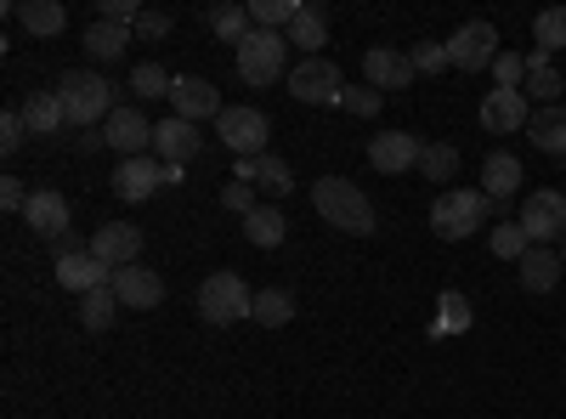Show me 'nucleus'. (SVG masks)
I'll return each instance as SVG.
<instances>
[{
  "mask_svg": "<svg viewBox=\"0 0 566 419\" xmlns=\"http://www.w3.org/2000/svg\"><path fill=\"white\" fill-rule=\"evenodd\" d=\"M312 210L335 232H352V239H368V232H374V205H368V193L357 188V181H346V176L312 181Z\"/></svg>",
  "mask_w": 566,
  "mask_h": 419,
  "instance_id": "obj_1",
  "label": "nucleus"
},
{
  "mask_svg": "<svg viewBox=\"0 0 566 419\" xmlns=\"http://www.w3.org/2000/svg\"><path fill=\"white\" fill-rule=\"evenodd\" d=\"M57 97H63V108H69V125H80V130H97V119L108 125L119 108H114V80L108 74H97V69H69L63 80H57Z\"/></svg>",
  "mask_w": 566,
  "mask_h": 419,
  "instance_id": "obj_2",
  "label": "nucleus"
},
{
  "mask_svg": "<svg viewBox=\"0 0 566 419\" xmlns=\"http://www.w3.org/2000/svg\"><path fill=\"white\" fill-rule=\"evenodd\" d=\"M488 210H493V199L482 188H442L437 205H431V232L448 239V244H459L476 227H488Z\"/></svg>",
  "mask_w": 566,
  "mask_h": 419,
  "instance_id": "obj_3",
  "label": "nucleus"
},
{
  "mask_svg": "<svg viewBox=\"0 0 566 419\" xmlns=\"http://www.w3.org/2000/svg\"><path fill=\"white\" fill-rule=\"evenodd\" d=\"M199 317H210L216 329H227V323H239V317H255V295L239 272H210L205 284H199Z\"/></svg>",
  "mask_w": 566,
  "mask_h": 419,
  "instance_id": "obj_4",
  "label": "nucleus"
},
{
  "mask_svg": "<svg viewBox=\"0 0 566 419\" xmlns=\"http://www.w3.org/2000/svg\"><path fill=\"white\" fill-rule=\"evenodd\" d=\"M283 63H290V40L272 34V29H250V40L239 45V80L255 85V91H266L272 80L290 74Z\"/></svg>",
  "mask_w": 566,
  "mask_h": 419,
  "instance_id": "obj_5",
  "label": "nucleus"
},
{
  "mask_svg": "<svg viewBox=\"0 0 566 419\" xmlns=\"http://www.w3.org/2000/svg\"><path fill=\"white\" fill-rule=\"evenodd\" d=\"M290 97L306 108H340L346 103V80L328 57H306L301 69H290Z\"/></svg>",
  "mask_w": 566,
  "mask_h": 419,
  "instance_id": "obj_6",
  "label": "nucleus"
},
{
  "mask_svg": "<svg viewBox=\"0 0 566 419\" xmlns=\"http://www.w3.org/2000/svg\"><path fill=\"white\" fill-rule=\"evenodd\" d=\"M216 136H221V143L232 148V154H239V159H261L266 154V136H272V119L261 114V108H227L221 119H216Z\"/></svg>",
  "mask_w": 566,
  "mask_h": 419,
  "instance_id": "obj_7",
  "label": "nucleus"
},
{
  "mask_svg": "<svg viewBox=\"0 0 566 419\" xmlns=\"http://www.w3.org/2000/svg\"><path fill=\"white\" fill-rule=\"evenodd\" d=\"M448 57H453L459 74H482V69L499 57V29H493L488 18H470V23L448 40Z\"/></svg>",
  "mask_w": 566,
  "mask_h": 419,
  "instance_id": "obj_8",
  "label": "nucleus"
},
{
  "mask_svg": "<svg viewBox=\"0 0 566 419\" xmlns=\"http://www.w3.org/2000/svg\"><path fill=\"white\" fill-rule=\"evenodd\" d=\"M419 74H413V57L397 52V45H368L363 52V85H374L386 97V91H408Z\"/></svg>",
  "mask_w": 566,
  "mask_h": 419,
  "instance_id": "obj_9",
  "label": "nucleus"
},
{
  "mask_svg": "<svg viewBox=\"0 0 566 419\" xmlns=\"http://www.w3.org/2000/svg\"><path fill=\"white\" fill-rule=\"evenodd\" d=\"M85 250L97 255L108 272H125V266L142 261V227H130V221H108V227L91 232V244H85Z\"/></svg>",
  "mask_w": 566,
  "mask_h": 419,
  "instance_id": "obj_10",
  "label": "nucleus"
},
{
  "mask_svg": "<svg viewBox=\"0 0 566 419\" xmlns=\"http://www.w3.org/2000/svg\"><path fill=\"white\" fill-rule=\"evenodd\" d=\"M159 188H170V170L148 154V159H119V170H114V193L125 199V205H148Z\"/></svg>",
  "mask_w": 566,
  "mask_h": 419,
  "instance_id": "obj_11",
  "label": "nucleus"
},
{
  "mask_svg": "<svg viewBox=\"0 0 566 419\" xmlns=\"http://www.w3.org/2000/svg\"><path fill=\"white\" fill-rule=\"evenodd\" d=\"M170 114L176 119H221L227 108H221V91L210 85V80H199V74H176V85H170Z\"/></svg>",
  "mask_w": 566,
  "mask_h": 419,
  "instance_id": "obj_12",
  "label": "nucleus"
},
{
  "mask_svg": "<svg viewBox=\"0 0 566 419\" xmlns=\"http://www.w3.org/2000/svg\"><path fill=\"white\" fill-rule=\"evenodd\" d=\"M199 148H205V136H199L193 119H176V114H170V119L154 125V159H159V165H176V170H181V165L199 159Z\"/></svg>",
  "mask_w": 566,
  "mask_h": 419,
  "instance_id": "obj_13",
  "label": "nucleus"
},
{
  "mask_svg": "<svg viewBox=\"0 0 566 419\" xmlns=\"http://www.w3.org/2000/svg\"><path fill=\"white\" fill-rule=\"evenodd\" d=\"M522 232H527L533 244L566 239V193H555V188H538V193L522 205Z\"/></svg>",
  "mask_w": 566,
  "mask_h": 419,
  "instance_id": "obj_14",
  "label": "nucleus"
},
{
  "mask_svg": "<svg viewBox=\"0 0 566 419\" xmlns=\"http://www.w3.org/2000/svg\"><path fill=\"white\" fill-rule=\"evenodd\" d=\"M419 154H424V143L413 130H380L368 143V165L380 170V176H402V170H419Z\"/></svg>",
  "mask_w": 566,
  "mask_h": 419,
  "instance_id": "obj_15",
  "label": "nucleus"
},
{
  "mask_svg": "<svg viewBox=\"0 0 566 419\" xmlns=\"http://www.w3.org/2000/svg\"><path fill=\"white\" fill-rule=\"evenodd\" d=\"M232 181H250V188H255V193H266V199H290V193H295V170L283 165L277 154L239 159V165H232Z\"/></svg>",
  "mask_w": 566,
  "mask_h": 419,
  "instance_id": "obj_16",
  "label": "nucleus"
},
{
  "mask_svg": "<svg viewBox=\"0 0 566 419\" xmlns=\"http://www.w3.org/2000/svg\"><path fill=\"white\" fill-rule=\"evenodd\" d=\"M103 136H108V148L119 159H148V148H154V125H148V114H142V108H119L103 125Z\"/></svg>",
  "mask_w": 566,
  "mask_h": 419,
  "instance_id": "obj_17",
  "label": "nucleus"
},
{
  "mask_svg": "<svg viewBox=\"0 0 566 419\" xmlns=\"http://www.w3.org/2000/svg\"><path fill=\"white\" fill-rule=\"evenodd\" d=\"M114 295H119V306L125 312H154L159 301H165V277L154 272V266H125V272H114Z\"/></svg>",
  "mask_w": 566,
  "mask_h": 419,
  "instance_id": "obj_18",
  "label": "nucleus"
},
{
  "mask_svg": "<svg viewBox=\"0 0 566 419\" xmlns=\"http://www.w3.org/2000/svg\"><path fill=\"white\" fill-rule=\"evenodd\" d=\"M482 125L493 136H510V130H527L533 125V108H527V91H488L482 97Z\"/></svg>",
  "mask_w": 566,
  "mask_h": 419,
  "instance_id": "obj_19",
  "label": "nucleus"
},
{
  "mask_svg": "<svg viewBox=\"0 0 566 419\" xmlns=\"http://www.w3.org/2000/svg\"><path fill=\"white\" fill-rule=\"evenodd\" d=\"M57 284H63L69 295H80V301H85L91 290H108V284H114V272H108L97 255L85 250V255H69V261H57Z\"/></svg>",
  "mask_w": 566,
  "mask_h": 419,
  "instance_id": "obj_20",
  "label": "nucleus"
},
{
  "mask_svg": "<svg viewBox=\"0 0 566 419\" xmlns=\"http://www.w3.org/2000/svg\"><path fill=\"white\" fill-rule=\"evenodd\" d=\"M482 181H488V199H493V210H504L515 193H522V159L515 154H488V165H482Z\"/></svg>",
  "mask_w": 566,
  "mask_h": 419,
  "instance_id": "obj_21",
  "label": "nucleus"
},
{
  "mask_svg": "<svg viewBox=\"0 0 566 419\" xmlns=\"http://www.w3.org/2000/svg\"><path fill=\"white\" fill-rule=\"evenodd\" d=\"M23 227H34L40 239H63L69 232V199L63 193H29V210H23Z\"/></svg>",
  "mask_w": 566,
  "mask_h": 419,
  "instance_id": "obj_22",
  "label": "nucleus"
},
{
  "mask_svg": "<svg viewBox=\"0 0 566 419\" xmlns=\"http://www.w3.org/2000/svg\"><path fill=\"white\" fill-rule=\"evenodd\" d=\"M12 18H18L34 40H52V34L69 29V7H63V0H18Z\"/></svg>",
  "mask_w": 566,
  "mask_h": 419,
  "instance_id": "obj_23",
  "label": "nucleus"
},
{
  "mask_svg": "<svg viewBox=\"0 0 566 419\" xmlns=\"http://www.w3.org/2000/svg\"><path fill=\"white\" fill-rule=\"evenodd\" d=\"M515 266H522V290H527V295H549V290L560 284V272H566V266H560V255H555V250H544V244H533Z\"/></svg>",
  "mask_w": 566,
  "mask_h": 419,
  "instance_id": "obj_24",
  "label": "nucleus"
},
{
  "mask_svg": "<svg viewBox=\"0 0 566 419\" xmlns=\"http://www.w3.org/2000/svg\"><path fill=\"white\" fill-rule=\"evenodd\" d=\"M23 119H29V136H57L69 125V108L57 91H34V97L23 103Z\"/></svg>",
  "mask_w": 566,
  "mask_h": 419,
  "instance_id": "obj_25",
  "label": "nucleus"
},
{
  "mask_svg": "<svg viewBox=\"0 0 566 419\" xmlns=\"http://www.w3.org/2000/svg\"><path fill=\"white\" fill-rule=\"evenodd\" d=\"M244 239H250L255 250H277L283 239H290V221H283L277 205H255V210L244 216Z\"/></svg>",
  "mask_w": 566,
  "mask_h": 419,
  "instance_id": "obj_26",
  "label": "nucleus"
},
{
  "mask_svg": "<svg viewBox=\"0 0 566 419\" xmlns=\"http://www.w3.org/2000/svg\"><path fill=\"white\" fill-rule=\"evenodd\" d=\"M527 136H533V148H538V154L566 159V108H560V103H555V108H538L533 125H527Z\"/></svg>",
  "mask_w": 566,
  "mask_h": 419,
  "instance_id": "obj_27",
  "label": "nucleus"
},
{
  "mask_svg": "<svg viewBox=\"0 0 566 419\" xmlns=\"http://www.w3.org/2000/svg\"><path fill=\"white\" fill-rule=\"evenodd\" d=\"M522 91H533V97H538L544 108H555V97L566 91V80H560L555 57H549V52H538V45H533V57H527V85H522Z\"/></svg>",
  "mask_w": 566,
  "mask_h": 419,
  "instance_id": "obj_28",
  "label": "nucleus"
},
{
  "mask_svg": "<svg viewBox=\"0 0 566 419\" xmlns=\"http://www.w3.org/2000/svg\"><path fill=\"white\" fill-rule=\"evenodd\" d=\"M80 45H85V57H97V63H119L125 45H130V29H119V23H91V29L80 34Z\"/></svg>",
  "mask_w": 566,
  "mask_h": 419,
  "instance_id": "obj_29",
  "label": "nucleus"
},
{
  "mask_svg": "<svg viewBox=\"0 0 566 419\" xmlns=\"http://www.w3.org/2000/svg\"><path fill=\"white\" fill-rule=\"evenodd\" d=\"M290 45H301L306 57H317V45H328V12L323 7H301L295 12V23H290V34H283Z\"/></svg>",
  "mask_w": 566,
  "mask_h": 419,
  "instance_id": "obj_30",
  "label": "nucleus"
},
{
  "mask_svg": "<svg viewBox=\"0 0 566 419\" xmlns=\"http://www.w3.org/2000/svg\"><path fill=\"white\" fill-rule=\"evenodd\" d=\"M125 306H119V295H114V284L108 290H91L85 301H80V323L91 335H103V329H114V317H119Z\"/></svg>",
  "mask_w": 566,
  "mask_h": 419,
  "instance_id": "obj_31",
  "label": "nucleus"
},
{
  "mask_svg": "<svg viewBox=\"0 0 566 419\" xmlns=\"http://www.w3.org/2000/svg\"><path fill=\"white\" fill-rule=\"evenodd\" d=\"M470 323H476V317H470V301H464L459 290H442V295H437V323H431V335H437V341H442V335H464Z\"/></svg>",
  "mask_w": 566,
  "mask_h": 419,
  "instance_id": "obj_32",
  "label": "nucleus"
},
{
  "mask_svg": "<svg viewBox=\"0 0 566 419\" xmlns=\"http://www.w3.org/2000/svg\"><path fill=\"white\" fill-rule=\"evenodd\" d=\"M210 29H216V40H227L232 52H239L255 29V18H250V7H210Z\"/></svg>",
  "mask_w": 566,
  "mask_h": 419,
  "instance_id": "obj_33",
  "label": "nucleus"
},
{
  "mask_svg": "<svg viewBox=\"0 0 566 419\" xmlns=\"http://www.w3.org/2000/svg\"><path fill=\"white\" fill-rule=\"evenodd\" d=\"M419 176H424V181H453V176H459V148H453V143H424Z\"/></svg>",
  "mask_w": 566,
  "mask_h": 419,
  "instance_id": "obj_34",
  "label": "nucleus"
},
{
  "mask_svg": "<svg viewBox=\"0 0 566 419\" xmlns=\"http://www.w3.org/2000/svg\"><path fill=\"white\" fill-rule=\"evenodd\" d=\"M290 317H295V295L290 290H261L255 295V323L261 329H283Z\"/></svg>",
  "mask_w": 566,
  "mask_h": 419,
  "instance_id": "obj_35",
  "label": "nucleus"
},
{
  "mask_svg": "<svg viewBox=\"0 0 566 419\" xmlns=\"http://www.w3.org/2000/svg\"><path fill=\"white\" fill-rule=\"evenodd\" d=\"M533 40H538V52H566V7H544L533 18Z\"/></svg>",
  "mask_w": 566,
  "mask_h": 419,
  "instance_id": "obj_36",
  "label": "nucleus"
},
{
  "mask_svg": "<svg viewBox=\"0 0 566 419\" xmlns=\"http://www.w3.org/2000/svg\"><path fill=\"white\" fill-rule=\"evenodd\" d=\"M295 0H250V18H255V29H272V34H290V23H295Z\"/></svg>",
  "mask_w": 566,
  "mask_h": 419,
  "instance_id": "obj_37",
  "label": "nucleus"
},
{
  "mask_svg": "<svg viewBox=\"0 0 566 419\" xmlns=\"http://www.w3.org/2000/svg\"><path fill=\"white\" fill-rule=\"evenodd\" d=\"M170 85H176V74H165L159 63H136L130 69V91H136V97H170Z\"/></svg>",
  "mask_w": 566,
  "mask_h": 419,
  "instance_id": "obj_38",
  "label": "nucleus"
},
{
  "mask_svg": "<svg viewBox=\"0 0 566 419\" xmlns=\"http://www.w3.org/2000/svg\"><path fill=\"white\" fill-rule=\"evenodd\" d=\"M533 250V239L522 232V221H504V227H493V255L499 261H522Z\"/></svg>",
  "mask_w": 566,
  "mask_h": 419,
  "instance_id": "obj_39",
  "label": "nucleus"
},
{
  "mask_svg": "<svg viewBox=\"0 0 566 419\" xmlns=\"http://www.w3.org/2000/svg\"><path fill=\"white\" fill-rule=\"evenodd\" d=\"M522 85H527V57L499 52L493 57V91H522Z\"/></svg>",
  "mask_w": 566,
  "mask_h": 419,
  "instance_id": "obj_40",
  "label": "nucleus"
},
{
  "mask_svg": "<svg viewBox=\"0 0 566 419\" xmlns=\"http://www.w3.org/2000/svg\"><path fill=\"white\" fill-rule=\"evenodd\" d=\"M408 57H413V74H442V69H453V57H448L442 40H419Z\"/></svg>",
  "mask_w": 566,
  "mask_h": 419,
  "instance_id": "obj_41",
  "label": "nucleus"
},
{
  "mask_svg": "<svg viewBox=\"0 0 566 419\" xmlns=\"http://www.w3.org/2000/svg\"><path fill=\"white\" fill-rule=\"evenodd\" d=\"M346 114H357V119H380V108H386V97L374 85H346V103H340Z\"/></svg>",
  "mask_w": 566,
  "mask_h": 419,
  "instance_id": "obj_42",
  "label": "nucleus"
},
{
  "mask_svg": "<svg viewBox=\"0 0 566 419\" xmlns=\"http://www.w3.org/2000/svg\"><path fill=\"white\" fill-rule=\"evenodd\" d=\"M23 136H29V119H23V108H7V114H0V148H7V154H18V148H23Z\"/></svg>",
  "mask_w": 566,
  "mask_h": 419,
  "instance_id": "obj_43",
  "label": "nucleus"
},
{
  "mask_svg": "<svg viewBox=\"0 0 566 419\" xmlns=\"http://www.w3.org/2000/svg\"><path fill=\"white\" fill-rule=\"evenodd\" d=\"M136 18H142V7H136V0H103V7H97V23H119V29H136Z\"/></svg>",
  "mask_w": 566,
  "mask_h": 419,
  "instance_id": "obj_44",
  "label": "nucleus"
},
{
  "mask_svg": "<svg viewBox=\"0 0 566 419\" xmlns=\"http://www.w3.org/2000/svg\"><path fill=\"white\" fill-rule=\"evenodd\" d=\"M221 205H227L232 216H250V210L261 205V193L250 188V181H227V193H221Z\"/></svg>",
  "mask_w": 566,
  "mask_h": 419,
  "instance_id": "obj_45",
  "label": "nucleus"
},
{
  "mask_svg": "<svg viewBox=\"0 0 566 419\" xmlns=\"http://www.w3.org/2000/svg\"><path fill=\"white\" fill-rule=\"evenodd\" d=\"M0 210H7V216H23V210H29V188H23L18 176L0 181Z\"/></svg>",
  "mask_w": 566,
  "mask_h": 419,
  "instance_id": "obj_46",
  "label": "nucleus"
},
{
  "mask_svg": "<svg viewBox=\"0 0 566 419\" xmlns=\"http://www.w3.org/2000/svg\"><path fill=\"white\" fill-rule=\"evenodd\" d=\"M130 34H136V40H165V34H170V12H142Z\"/></svg>",
  "mask_w": 566,
  "mask_h": 419,
  "instance_id": "obj_47",
  "label": "nucleus"
},
{
  "mask_svg": "<svg viewBox=\"0 0 566 419\" xmlns=\"http://www.w3.org/2000/svg\"><path fill=\"white\" fill-rule=\"evenodd\" d=\"M560 266H566V244H560Z\"/></svg>",
  "mask_w": 566,
  "mask_h": 419,
  "instance_id": "obj_48",
  "label": "nucleus"
}]
</instances>
